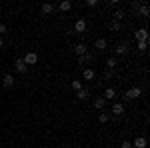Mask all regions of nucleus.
<instances>
[{"mask_svg": "<svg viewBox=\"0 0 150 148\" xmlns=\"http://www.w3.org/2000/svg\"><path fill=\"white\" fill-rule=\"evenodd\" d=\"M134 36H136V42H146L148 40V30L146 28H138L134 32Z\"/></svg>", "mask_w": 150, "mask_h": 148, "instance_id": "1", "label": "nucleus"}, {"mask_svg": "<svg viewBox=\"0 0 150 148\" xmlns=\"http://www.w3.org/2000/svg\"><path fill=\"white\" fill-rule=\"evenodd\" d=\"M22 60L26 62V66H28V64H36V62H38V54H36V52H26V56H24Z\"/></svg>", "mask_w": 150, "mask_h": 148, "instance_id": "2", "label": "nucleus"}, {"mask_svg": "<svg viewBox=\"0 0 150 148\" xmlns=\"http://www.w3.org/2000/svg\"><path fill=\"white\" fill-rule=\"evenodd\" d=\"M140 94H142V92H140V88H138V86H134V88L126 90V98H128V100H136Z\"/></svg>", "mask_w": 150, "mask_h": 148, "instance_id": "3", "label": "nucleus"}, {"mask_svg": "<svg viewBox=\"0 0 150 148\" xmlns=\"http://www.w3.org/2000/svg\"><path fill=\"white\" fill-rule=\"evenodd\" d=\"M74 30H76L78 34H82V32L86 30V20H84V18H78V20L74 22Z\"/></svg>", "mask_w": 150, "mask_h": 148, "instance_id": "4", "label": "nucleus"}, {"mask_svg": "<svg viewBox=\"0 0 150 148\" xmlns=\"http://www.w3.org/2000/svg\"><path fill=\"white\" fill-rule=\"evenodd\" d=\"M132 146L134 148H146V138L144 136H136L134 142H132Z\"/></svg>", "mask_w": 150, "mask_h": 148, "instance_id": "5", "label": "nucleus"}, {"mask_svg": "<svg viewBox=\"0 0 150 148\" xmlns=\"http://www.w3.org/2000/svg\"><path fill=\"white\" fill-rule=\"evenodd\" d=\"M16 70H18L20 74H26V70H28V66H26V62H24L22 58H18V60H16Z\"/></svg>", "mask_w": 150, "mask_h": 148, "instance_id": "6", "label": "nucleus"}, {"mask_svg": "<svg viewBox=\"0 0 150 148\" xmlns=\"http://www.w3.org/2000/svg\"><path fill=\"white\" fill-rule=\"evenodd\" d=\"M88 96H90V90H88V88H80V90L76 92V98H78V100H86Z\"/></svg>", "mask_w": 150, "mask_h": 148, "instance_id": "7", "label": "nucleus"}, {"mask_svg": "<svg viewBox=\"0 0 150 148\" xmlns=\"http://www.w3.org/2000/svg\"><path fill=\"white\" fill-rule=\"evenodd\" d=\"M106 46H108L106 38H98V40L94 42V48H96V50H106Z\"/></svg>", "mask_w": 150, "mask_h": 148, "instance_id": "8", "label": "nucleus"}, {"mask_svg": "<svg viewBox=\"0 0 150 148\" xmlns=\"http://www.w3.org/2000/svg\"><path fill=\"white\" fill-rule=\"evenodd\" d=\"M112 114H116V116H122V114H124V106H122L120 102H116L114 106H112Z\"/></svg>", "mask_w": 150, "mask_h": 148, "instance_id": "9", "label": "nucleus"}, {"mask_svg": "<svg viewBox=\"0 0 150 148\" xmlns=\"http://www.w3.org/2000/svg\"><path fill=\"white\" fill-rule=\"evenodd\" d=\"M74 54L84 56V54H86V46H84V44H74Z\"/></svg>", "mask_w": 150, "mask_h": 148, "instance_id": "10", "label": "nucleus"}, {"mask_svg": "<svg viewBox=\"0 0 150 148\" xmlns=\"http://www.w3.org/2000/svg\"><path fill=\"white\" fill-rule=\"evenodd\" d=\"M12 84H14V78H12L10 74H6V76L2 78V86H4V88H10Z\"/></svg>", "mask_w": 150, "mask_h": 148, "instance_id": "11", "label": "nucleus"}, {"mask_svg": "<svg viewBox=\"0 0 150 148\" xmlns=\"http://www.w3.org/2000/svg\"><path fill=\"white\" fill-rule=\"evenodd\" d=\"M114 96H116V90H114V88H106V92H104L102 98H104V100H112Z\"/></svg>", "mask_w": 150, "mask_h": 148, "instance_id": "12", "label": "nucleus"}, {"mask_svg": "<svg viewBox=\"0 0 150 148\" xmlns=\"http://www.w3.org/2000/svg\"><path fill=\"white\" fill-rule=\"evenodd\" d=\"M82 78H84V80H94V70L92 68H86L84 72H82Z\"/></svg>", "mask_w": 150, "mask_h": 148, "instance_id": "13", "label": "nucleus"}, {"mask_svg": "<svg viewBox=\"0 0 150 148\" xmlns=\"http://www.w3.org/2000/svg\"><path fill=\"white\" fill-rule=\"evenodd\" d=\"M52 10H54V4H50V2H44V4H42V12H44V14H50Z\"/></svg>", "mask_w": 150, "mask_h": 148, "instance_id": "14", "label": "nucleus"}, {"mask_svg": "<svg viewBox=\"0 0 150 148\" xmlns=\"http://www.w3.org/2000/svg\"><path fill=\"white\" fill-rule=\"evenodd\" d=\"M104 104H106V100H104L102 96H100V98H96V100H94V108H98V110H102V108H104Z\"/></svg>", "mask_w": 150, "mask_h": 148, "instance_id": "15", "label": "nucleus"}, {"mask_svg": "<svg viewBox=\"0 0 150 148\" xmlns=\"http://www.w3.org/2000/svg\"><path fill=\"white\" fill-rule=\"evenodd\" d=\"M126 52H128V46L126 44H118V46H116V54L122 56V54H126Z\"/></svg>", "mask_w": 150, "mask_h": 148, "instance_id": "16", "label": "nucleus"}, {"mask_svg": "<svg viewBox=\"0 0 150 148\" xmlns=\"http://www.w3.org/2000/svg\"><path fill=\"white\" fill-rule=\"evenodd\" d=\"M98 120H100L102 124H106V122L110 120V114H108V112H100V116H98Z\"/></svg>", "mask_w": 150, "mask_h": 148, "instance_id": "17", "label": "nucleus"}, {"mask_svg": "<svg viewBox=\"0 0 150 148\" xmlns=\"http://www.w3.org/2000/svg\"><path fill=\"white\" fill-rule=\"evenodd\" d=\"M70 86H72V90H74V92H78L82 88V82H80V80H72V84H70Z\"/></svg>", "mask_w": 150, "mask_h": 148, "instance_id": "18", "label": "nucleus"}, {"mask_svg": "<svg viewBox=\"0 0 150 148\" xmlns=\"http://www.w3.org/2000/svg\"><path fill=\"white\" fill-rule=\"evenodd\" d=\"M140 14H142V16H148V14H150L148 4H140Z\"/></svg>", "mask_w": 150, "mask_h": 148, "instance_id": "19", "label": "nucleus"}, {"mask_svg": "<svg viewBox=\"0 0 150 148\" xmlns=\"http://www.w3.org/2000/svg\"><path fill=\"white\" fill-rule=\"evenodd\" d=\"M58 8H60V10H70V8H72V4H70V2H60V6H58Z\"/></svg>", "mask_w": 150, "mask_h": 148, "instance_id": "20", "label": "nucleus"}, {"mask_svg": "<svg viewBox=\"0 0 150 148\" xmlns=\"http://www.w3.org/2000/svg\"><path fill=\"white\" fill-rule=\"evenodd\" d=\"M106 66H108V68H114L116 66V58H108V60H106Z\"/></svg>", "mask_w": 150, "mask_h": 148, "instance_id": "21", "label": "nucleus"}, {"mask_svg": "<svg viewBox=\"0 0 150 148\" xmlns=\"http://www.w3.org/2000/svg\"><path fill=\"white\" fill-rule=\"evenodd\" d=\"M114 18H116V22H120V20L124 18V12H122V10H118V12L114 14Z\"/></svg>", "mask_w": 150, "mask_h": 148, "instance_id": "22", "label": "nucleus"}, {"mask_svg": "<svg viewBox=\"0 0 150 148\" xmlns=\"http://www.w3.org/2000/svg\"><path fill=\"white\" fill-rule=\"evenodd\" d=\"M146 48H148V42H138V50H142V52H144Z\"/></svg>", "mask_w": 150, "mask_h": 148, "instance_id": "23", "label": "nucleus"}, {"mask_svg": "<svg viewBox=\"0 0 150 148\" xmlns=\"http://www.w3.org/2000/svg\"><path fill=\"white\" fill-rule=\"evenodd\" d=\"M84 4H86V6H88V8H92V6H96V4H98V2H96V0H86V2H84Z\"/></svg>", "mask_w": 150, "mask_h": 148, "instance_id": "24", "label": "nucleus"}, {"mask_svg": "<svg viewBox=\"0 0 150 148\" xmlns=\"http://www.w3.org/2000/svg\"><path fill=\"white\" fill-rule=\"evenodd\" d=\"M110 28H112V30H120V22H116V20H114V22L110 24Z\"/></svg>", "mask_w": 150, "mask_h": 148, "instance_id": "25", "label": "nucleus"}, {"mask_svg": "<svg viewBox=\"0 0 150 148\" xmlns=\"http://www.w3.org/2000/svg\"><path fill=\"white\" fill-rule=\"evenodd\" d=\"M8 32V28H6V24H0V34H6Z\"/></svg>", "mask_w": 150, "mask_h": 148, "instance_id": "26", "label": "nucleus"}, {"mask_svg": "<svg viewBox=\"0 0 150 148\" xmlns=\"http://www.w3.org/2000/svg\"><path fill=\"white\" fill-rule=\"evenodd\" d=\"M122 148H132V142H126V140H124V142H122Z\"/></svg>", "mask_w": 150, "mask_h": 148, "instance_id": "27", "label": "nucleus"}, {"mask_svg": "<svg viewBox=\"0 0 150 148\" xmlns=\"http://www.w3.org/2000/svg\"><path fill=\"white\" fill-rule=\"evenodd\" d=\"M2 46H4V40H2V38H0V48H2Z\"/></svg>", "mask_w": 150, "mask_h": 148, "instance_id": "28", "label": "nucleus"}]
</instances>
